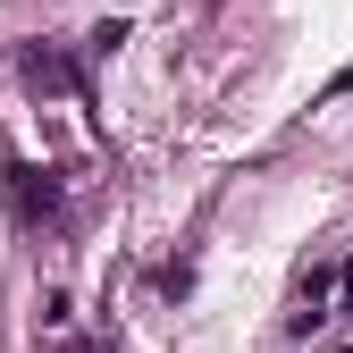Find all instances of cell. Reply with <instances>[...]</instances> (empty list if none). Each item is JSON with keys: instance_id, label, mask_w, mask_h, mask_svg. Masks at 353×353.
I'll use <instances>...</instances> for the list:
<instances>
[{"instance_id": "1", "label": "cell", "mask_w": 353, "mask_h": 353, "mask_svg": "<svg viewBox=\"0 0 353 353\" xmlns=\"http://www.w3.org/2000/svg\"><path fill=\"white\" fill-rule=\"evenodd\" d=\"M9 194H17L26 219H51V210H59V176H51V168H9Z\"/></svg>"}, {"instance_id": "2", "label": "cell", "mask_w": 353, "mask_h": 353, "mask_svg": "<svg viewBox=\"0 0 353 353\" xmlns=\"http://www.w3.org/2000/svg\"><path fill=\"white\" fill-rule=\"evenodd\" d=\"M17 68H26V84H34V93H76V68L51 51V42H34V51H26Z\"/></svg>"}, {"instance_id": "3", "label": "cell", "mask_w": 353, "mask_h": 353, "mask_svg": "<svg viewBox=\"0 0 353 353\" xmlns=\"http://www.w3.org/2000/svg\"><path fill=\"white\" fill-rule=\"evenodd\" d=\"M118 42H126V17H101V26H93V51L110 59V51H118Z\"/></svg>"}]
</instances>
